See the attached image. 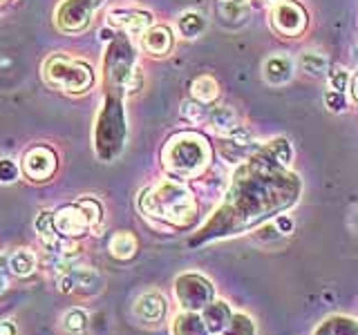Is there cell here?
I'll return each mask as SVG.
<instances>
[{
    "mask_svg": "<svg viewBox=\"0 0 358 335\" xmlns=\"http://www.w3.org/2000/svg\"><path fill=\"white\" fill-rule=\"evenodd\" d=\"M9 268L11 273L18 275V277H27L34 273V268H36V255L27 248H20L16 251L14 255L9 257Z\"/></svg>",
    "mask_w": 358,
    "mask_h": 335,
    "instance_id": "24",
    "label": "cell"
},
{
    "mask_svg": "<svg viewBox=\"0 0 358 335\" xmlns=\"http://www.w3.org/2000/svg\"><path fill=\"white\" fill-rule=\"evenodd\" d=\"M175 295L186 311L197 313L210 304L213 297H215V290H213L206 277H201L197 273H186L175 282Z\"/></svg>",
    "mask_w": 358,
    "mask_h": 335,
    "instance_id": "7",
    "label": "cell"
},
{
    "mask_svg": "<svg viewBox=\"0 0 358 335\" xmlns=\"http://www.w3.org/2000/svg\"><path fill=\"white\" fill-rule=\"evenodd\" d=\"M137 253V239L134 234L128 230H121L117 234H112L110 239V255L117 257V260H130Z\"/></svg>",
    "mask_w": 358,
    "mask_h": 335,
    "instance_id": "19",
    "label": "cell"
},
{
    "mask_svg": "<svg viewBox=\"0 0 358 335\" xmlns=\"http://www.w3.org/2000/svg\"><path fill=\"white\" fill-rule=\"evenodd\" d=\"M354 96H356V100H358V74H356V78H354Z\"/></svg>",
    "mask_w": 358,
    "mask_h": 335,
    "instance_id": "35",
    "label": "cell"
},
{
    "mask_svg": "<svg viewBox=\"0 0 358 335\" xmlns=\"http://www.w3.org/2000/svg\"><path fill=\"white\" fill-rule=\"evenodd\" d=\"M36 230L41 234V239L48 244V246H56L59 241V228H56V215L50 210L41 212L36 217Z\"/></svg>",
    "mask_w": 358,
    "mask_h": 335,
    "instance_id": "25",
    "label": "cell"
},
{
    "mask_svg": "<svg viewBox=\"0 0 358 335\" xmlns=\"http://www.w3.org/2000/svg\"><path fill=\"white\" fill-rule=\"evenodd\" d=\"M166 170L177 179H195L210 163V145L199 132H177L162 152Z\"/></svg>",
    "mask_w": 358,
    "mask_h": 335,
    "instance_id": "3",
    "label": "cell"
},
{
    "mask_svg": "<svg viewBox=\"0 0 358 335\" xmlns=\"http://www.w3.org/2000/svg\"><path fill=\"white\" fill-rule=\"evenodd\" d=\"M106 70V87L112 92H134L139 87L141 78L139 70L134 67V52L126 36H119L112 40L103 59Z\"/></svg>",
    "mask_w": 358,
    "mask_h": 335,
    "instance_id": "5",
    "label": "cell"
},
{
    "mask_svg": "<svg viewBox=\"0 0 358 335\" xmlns=\"http://www.w3.org/2000/svg\"><path fill=\"white\" fill-rule=\"evenodd\" d=\"M206 27V20L197 11H186V14L179 16L177 20V29L184 38H197Z\"/></svg>",
    "mask_w": 358,
    "mask_h": 335,
    "instance_id": "23",
    "label": "cell"
},
{
    "mask_svg": "<svg viewBox=\"0 0 358 335\" xmlns=\"http://www.w3.org/2000/svg\"><path fill=\"white\" fill-rule=\"evenodd\" d=\"M63 329L67 333H83L87 329V313L81 311V308H72V311H67L65 315H63Z\"/></svg>",
    "mask_w": 358,
    "mask_h": 335,
    "instance_id": "27",
    "label": "cell"
},
{
    "mask_svg": "<svg viewBox=\"0 0 358 335\" xmlns=\"http://www.w3.org/2000/svg\"><path fill=\"white\" fill-rule=\"evenodd\" d=\"M173 335H210V331L204 322V315H197L195 311H186L175 318Z\"/></svg>",
    "mask_w": 358,
    "mask_h": 335,
    "instance_id": "17",
    "label": "cell"
},
{
    "mask_svg": "<svg viewBox=\"0 0 358 335\" xmlns=\"http://www.w3.org/2000/svg\"><path fill=\"white\" fill-rule=\"evenodd\" d=\"M139 206L148 217L177 228H188L197 219V201L193 193L175 179H162L148 190H143Z\"/></svg>",
    "mask_w": 358,
    "mask_h": 335,
    "instance_id": "2",
    "label": "cell"
},
{
    "mask_svg": "<svg viewBox=\"0 0 358 335\" xmlns=\"http://www.w3.org/2000/svg\"><path fill=\"white\" fill-rule=\"evenodd\" d=\"M231 318H233V313L224 302H210V304L204 308V322L210 333H224V329L229 327Z\"/></svg>",
    "mask_w": 358,
    "mask_h": 335,
    "instance_id": "18",
    "label": "cell"
},
{
    "mask_svg": "<svg viewBox=\"0 0 358 335\" xmlns=\"http://www.w3.org/2000/svg\"><path fill=\"white\" fill-rule=\"evenodd\" d=\"M262 74L268 85H285L294 76V61L285 54H273L264 61Z\"/></svg>",
    "mask_w": 358,
    "mask_h": 335,
    "instance_id": "14",
    "label": "cell"
},
{
    "mask_svg": "<svg viewBox=\"0 0 358 335\" xmlns=\"http://www.w3.org/2000/svg\"><path fill=\"white\" fill-rule=\"evenodd\" d=\"M45 81L52 87H59L63 92H85L92 87L94 74L90 70V65L81 61H72L67 56H52L45 63Z\"/></svg>",
    "mask_w": 358,
    "mask_h": 335,
    "instance_id": "6",
    "label": "cell"
},
{
    "mask_svg": "<svg viewBox=\"0 0 358 335\" xmlns=\"http://www.w3.org/2000/svg\"><path fill=\"white\" fill-rule=\"evenodd\" d=\"M101 3L103 0H63L56 9V25L63 31H81L90 25Z\"/></svg>",
    "mask_w": 358,
    "mask_h": 335,
    "instance_id": "9",
    "label": "cell"
},
{
    "mask_svg": "<svg viewBox=\"0 0 358 335\" xmlns=\"http://www.w3.org/2000/svg\"><path fill=\"white\" fill-rule=\"evenodd\" d=\"M313 335H358V322L352 318H329L313 331Z\"/></svg>",
    "mask_w": 358,
    "mask_h": 335,
    "instance_id": "20",
    "label": "cell"
},
{
    "mask_svg": "<svg viewBox=\"0 0 358 335\" xmlns=\"http://www.w3.org/2000/svg\"><path fill=\"white\" fill-rule=\"evenodd\" d=\"M121 92L108 89L94 126V150L101 161L117 159L126 143V114L121 105Z\"/></svg>",
    "mask_w": 358,
    "mask_h": 335,
    "instance_id": "4",
    "label": "cell"
},
{
    "mask_svg": "<svg viewBox=\"0 0 358 335\" xmlns=\"http://www.w3.org/2000/svg\"><path fill=\"white\" fill-rule=\"evenodd\" d=\"M324 103L331 112H343L347 107V98L343 92H336V89H329L327 94H324Z\"/></svg>",
    "mask_w": 358,
    "mask_h": 335,
    "instance_id": "32",
    "label": "cell"
},
{
    "mask_svg": "<svg viewBox=\"0 0 358 335\" xmlns=\"http://www.w3.org/2000/svg\"><path fill=\"white\" fill-rule=\"evenodd\" d=\"M264 3H280V0H264Z\"/></svg>",
    "mask_w": 358,
    "mask_h": 335,
    "instance_id": "38",
    "label": "cell"
},
{
    "mask_svg": "<svg viewBox=\"0 0 358 335\" xmlns=\"http://www.w3.org/2000/svg\"><path fill=\"white\" fill-rule=\"evenodd\" d=\"M224 335H255V324L251 322L249 315L238 313V315L231 318L229 327L224 329Z\"/></svg>",
    "mask_w": 358,
    "mask_h": 335,
    "instance_id": "28",
    "label": "cell"
},
{
    "mask_svg": "<svg viewBox=\"0 0 358 335\" xmlns=\"http://www.w3.org/2000/svg\"><path fill=\"white\" fill-rule=\"evenodd\" d=\"M143 50L155 56H166L173 50V31L168 27H150L143 31Z\"/></svg>",
    "mask_w": 358,
    "mask_h": 335,
    "instance_id": "16",
    "label": "cell"
},
{
    "mask_svg": "<svg viewBox=\"0 0 358 335\" xmlns=\"http://www.w3.org/2000/svg\"><path fill=\"white\" fill-rule=\"evenodd\" d=\"M108 22L126 34H143L152 25V14L139 9H112L108 14Z\"/></svg>",
    "mask_w": 358,
    "mask_h": 335,
    "instance_id": "11",
    "label": "cell"
},
{
    "mask_svg": "<svg viewBox=\"0 0 358 335\" xmlns=\"http://www.w3.org/2000/svg\"><path fill=\"white\" fill-rule=\"evenodd\" d=\"M56 228H59V232L65 234V237H78V234H83L96 226L92 217H90L85 204L78 201V204L65 206L63 210L56 212Z\"/></svg>",
    "mask_w": 358,
    "mask_h": 335,
    "instance_id": "10",
    "label": "cell"
},
{
    "mask_svg": "<svg viewBox=\"0 0 358 335\" xmlns=\"http://www.w3.org/2000/svg\"><path fill=\"white\" fill-rule=\"evenodd\" d=\"M0 335H18V327L11 320L0 322Z\"/></svg>",
    "mask_w": 358,
    "mask_h": 335,
    "instance_id": "34",
    "label": "cell"
},
{
    "mask_svg": "<svg viewBox=\"0 0 358 335\" xmlns=\"http://www.w3.org/2000/svg\"><path fill=\"white\" fill-rule=\"evenodd\" d=\"M300 195V181L294 172H285L282 165L273 163L257 148L249 161L235 172L231 193L206 228L201 230L199 241L210 234H229L244 230L262 221L271 212L285 210L296 204Z\"/></svg>",
    "mask_w": 358,
    "mask_h": 335,
    "instance_id": "1",
    "label": "cell"
},
{
    "mask_svg": "<svg viewBox=\"0 0 358 335\" xmlns=\"http://www.w3.org/2000/svg\"><path fill=\"white\" fill-rule=\"evenodd\" d=\"M329 83H331V89H336V92H343L347 89V83H350V76H347L345 70H341V67H336L334 72H329Z\"/></svg>",
    "mask_w": 358,
    "mask_h": 335,
    "instance_id": "33",
    "label": "cell"
},
{
    "mask_svg": "<svg viewBox=\"0 0 358 335\" xmlns=\"http://www.w3.org/2000/svg\"><path fill=\"white\" fill-rule=\"evenodd\" d=\"M300 67L311 76H327L329 70V61L324 59L320 52H305L300 56Z\"/></svg>",
    "mask_w": 358,
    "mask_h": 335,
    "instance_id": "26",
    "label": "cell"
},
{
    "mask_svg": "<svg viewBox=\"0 0 358 335\" xmlns=\"http://www.w3.org/2000/svg\"><path fill=\"white\" fill-rule=\"evenodd\" d=\"M182 114H184L188 121H193V123L208 119L206 105H204V103H199V100H188V103H184V107H182Z\"/></svg>",
    "mask_w": 358,
    "mask_h": 335,
    "instance_id": "30",
    "label": "cell"
},
{
    "mask_svg": "<svg viewBox=\"0 0 358 335\" xmlns=\"http://www.w3.org/2000/svg\"><path fill=\"white\" fill-rule=\"evenodd\" d=\"M166 313V302L159 293H143L134 302V315L141 322H159Z\"/></svg>",
    "mask_w": 358,
    "mask_h": 335,
    "instance_id": "15",
    "label": "cell"
},
{
    "mask_svg": "<svg viewBox=\"0 0 358 335\" xmlns=\"http://www.w3.org/2000/svg\"><path fill=\"white\" fill-rule=\"evenodd\" d=\"M190 92H193V98L199 100V103H213V100L217 98V81L213 76H199L193 81V87H190Z\"/></svg>",
    "mask_w": 358,
    "mask_h": 335,
    "instance_id": "22",
    "label": "cell"
},
{
    "mask_svg": "<svg viewBox=\"0 0 358 335\" xmlns=\"http://www.w3.org/2000/svg\"><path fill=\"white\" fill-rule=\"evenodd\" d=\"M271 27L287 38H298L307 29V11L294 0H280L271 9Z\"/></svg>",
    "mask_w": 358,
    "mask_h": 335,
    "instance_id": "8",
    "label": "cell"
},
{
    "mask_svg": "<svg viewBox=\"0 0 358 335\" xmlns=\"http://www.w3.org/2000/svg\"><path fill=\"white\" fill-rule=\"evenodd\" d=\"M101 286V277L94 268H72L61 277V290H83V293H94Z\"/></svg>",
    "mask_w": 358,
    "mask_h": 335,
    "instance_id": "13",
    "label": "cell"
},
{
    "mask_svg": "<svg viewBox=\"0 0 358 335\" xmlns=\"http://www.w3.org/2000/svg\"><path fill=\"white\" fill-rule=\"evenodd\" d=\"M18 177V165L11 159H0V184H11Z\"/></svg>",
    "mask_w": 358,
    "mask_h": 335,
    "instance_id": "31",
    "label": "cell"
},
{
    "mask_svg": "<svg viewBox=\"0 0 358 335\" xmlns=\"http://www.w3.org/2000/svg\"><path fill=\"white\" fill-rule=\"evenodd\" d=\"M213 128L222 134H229L231 130L238 128V114L229 107V105H217L208 112V119H206Z\"/></svg>",
    "mask_w": 358,
    "mask_h": 335,
    "instance_id": "21",
    "label": "cell"
},
{
    "mask_svg": "<svg viewBox=\"0 0 358 335\" xmlns=\"http://www.w3.org/2000/svg\"><path fill=\"white\" fill-rule=\"evenodd\" d=\"M220 14L229 22H244L249 16V7L246 3H220Z\"/></svg>",
    "mask_w": 358,
    "mask_h": 335,
    "instance_id": "29",
    "label": "cell"
},
{
    "mask_svg": "<svg viewBox=\"0 0 358 335\" xmlns=\"http://www.w3.org/2000/svg\"><path fill=\"white\" fill-rule=\"evenodd\" d=\"M22 170L34 181H43V179H48L56 170V156L48 148H34L25 154Z\"/></svg>",
    "mask_w": 358,
    "mask_h": 335,
    "instance_id": "12",
    "label": "cell"
},
{
    "mask_svg": "<svg viewBox=\"0 0 358 335\" xmlns=\"http://www.w3.org/2000/svg\"><path fill=\"white\" fill-rule=\"evenodd\" d=\"M220 3H246V0H220Z\"/></svg>",
    "mask_w": 358,
    "mask_h": 335,
    "instance_id": "36",
    "label": "cell"
},
{
    "mask_svg": "<svg viewBox=\"0 0 358 335\" xmlns=\"http://www.w3.org/2000/svg\"><path fill=\"white\" fill-rule=\"evenodd\" d=\"M354 226H356V230H358V212H356V219H354Z\"/></svg>",
    "mask_w": 358,
    "mask_h": 335,
    "instance_id": "37",
    "label": "cell"
}]
</instances>
